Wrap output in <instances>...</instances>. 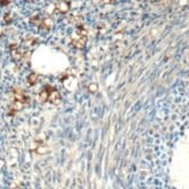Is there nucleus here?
I'll return each instance as SVG.
<instances>
[{
	"mask_svg": "<svg viewBox=\"0 0 189 189\" xmlns=\"http://www.w3.org/2000/svg\"><path fill=\"white\" fill-rule=\"evenodd\" d=\"M78 34V37L77 38H74L72 40V44H73L74 47H77V48H81V47H84L85 42H86V35H85L84 32H77Z\"/></svg>",
	"mask_w": 189,
	"mask_h": 189,
	"instance_id": "1",
	"label": "nucleus"
},
{
	"mask_svg": "<svg viewBox=\"0 0 189 189\" xmlns=\"http://www.w3.org/2000/svg\"><path fill=\"white\" fill-rule=\"evenodd\" d=\"M48 101H50L53 105H57V103H59V101H61V94H59L53 87H51V91H50V93H49V100H48Z\"/></svg>",
	"mask_w": 189,
	"mask_h": 189,
	"instance_id": "2",
	"label": "nucleus"
},
{
	"mask_svg": "<svg viewBox=\"0 0 189 189\" xmlns=\"http://www.w3.org/2000/svg\"><path fill=\"white\" fill-rule=\"evenodd\" d=\"M12 56H13V58H14V59L19 61V59L22 57V51L20 50V49H18V48L15 47V49H13V50H12Z\"/></svg>",
	"mask_w": 189,
	"mask_h": 189,
	"instance_id": "3",
	"label": "nucleus"
},
{
	"mask_svg": "<svg viewBox=\"0 0 189 189\" xmlns=\"http://www.w3.org/2000/svg\"><path fill=\"white\" fill-rule=\"evenodd\" d=\"M37 74L35 73H32L30 75H28V78H27V81H28V84L29 85H35L37 83Z\"/></svg>",
	"mask_w": 189,
	"mask_h": 189,
	"instance_id": "4",
	"label": "nucleus"
},
{
	"mask_svg": "<svg viewBox=\"0 0 189 189\" xmlns=\"http://www.w3.org/2000/svg\"><path fill=\"white\" fill-rule=\"evenodd\" d=\"M58 8H59L62 12H66L67 11V8H69V5H67V4H65V2H63V4L58 5Z\"/></svg>",
	"mask_w": 189,
	"mask_h": 189,
	"instance_id": "5",
	"label": "nucleus"
},
{
	"mask_svg": "<svg viewBox=\"0 0 189 189\" xmlns=\"http://www.w3.org/2000/svg\"><path fill=\"white\" fill-rule=\"evenodd\" d=\"M0 4H2V5H7V4H10V1H1Z\"/></svg>",
	"mask_w": 189,
	"mask_h": 189,
	"instance_id": "6",
	"label": "nucleus"
}]
</instances>
